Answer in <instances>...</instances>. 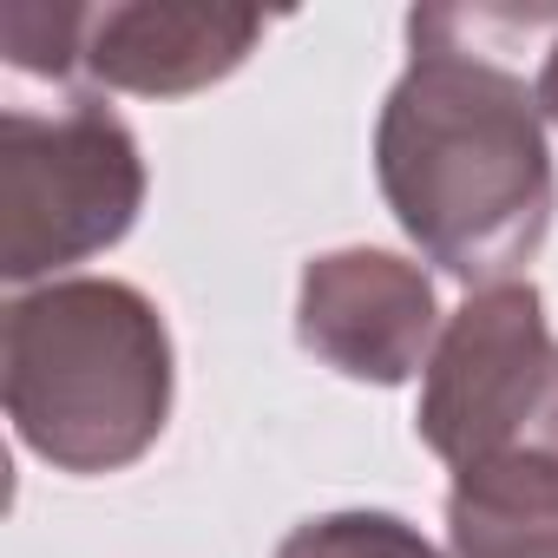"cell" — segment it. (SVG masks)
Wrapping results in <instances>:
<instances>
[{"label":"cell","instance_id":"obj_1","mask_svg":"<svg viewBox=\"0 0 558 558\" xmlns=\"http://www.w3.org/2000/svg\"><path fill=\"white\" fill-rule=\"evenodd\" d=\"M453 545H460V558H512L506 538L493 532V519H480L460 499H453ZM519 551L525 558H558V532H532V538H519Z\"/></svg>","mask_w":558,"mask_h":558}]
</instances>
